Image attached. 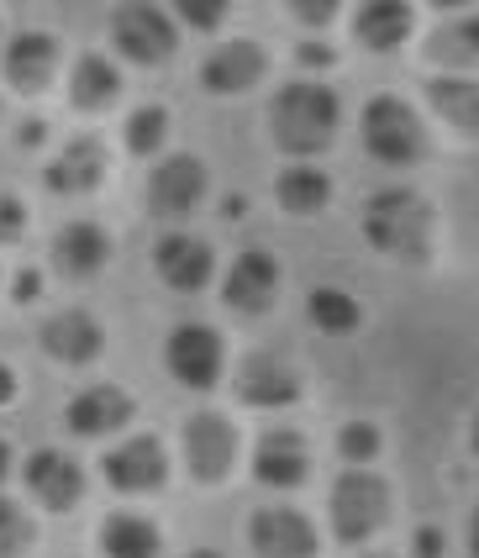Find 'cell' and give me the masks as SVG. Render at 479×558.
<instances>
[{
	"instance_id": "obj_33",
	"label": "cell",
	"mask_w": 479,
	"mask_h": 558,
	"mask_svg": "<svg viewBox=\"0 0 479 558\" xmlns=\"http://www.w3.org/2000/svg\"><path fill=\"white\" fill-rule=\"evenodd\" d=\"M174 11H180V22H191V27H200V32L222 27V16H226L222 0H174Z\"/></svg>"
},
{
	"instance_id": "obj_26",
	"label": "cell",
	"mask_w": 479,
	"mask_h": 558,
	"mask_svg": "<svg viewBox=\"0 0 479 558\" xmlns=\"http://www.w3.org/2000/svg\"><path fill=\"white\" fill-rule=\"evenodd\" d=\"M100 548H106V558H159L163 537L148 517L116 511V517H106V527H100Z\"/></svg>"
},
{
	"instance_id": "obj_4",
	"label": "cell",
	"mask_w": 479,
	"mask_h": 558,
	"mask_svg": "<svg viewBox=\"0 0 479 558\" xmlns=\"http://www.w3.org/2000/svg\"><path fill=\"white\" fill-rule=\"evenodd\" d=\"M358 132H364V148L380 158V163H416V158L427 154L421 117H416L401 95H374V100L364 106Z\"/></svg>"
},
{
	"instance_id": "obj_19",
	"label": "cell",
	"mask_w": 479,
	"mask_h": 558,
	"mask_svg": "<svg viewBox=\"0 0 479 558\" xmlns=\"http://www.w3.org/2000/svg\"><path fill=\"white\" fill-rule=\"evenodd\" d=\"M132 411H137V405H132L127 390L90 385V390H79V396L69 401L64 422H69V433H79V437H106V433H116V427H127Z\"/></svg>"
},
{
	"instance_id": "obj_14",
	"label": "cell",
	"mask_w": 479,
	"mask_h": 558,
	"mask_svg": "<svg viewBox=\"0 0 479 558\" xmlns=\"http://www.w3.org/2000/svg\"><path fill=\"white\" fill-rule=\"evenodd\" d=\"M27 490L42 511H69L74 500L85 496V469L74 464L59 448H37L27 459Z\"/></svg>"
},
{
	"instance_id": "obj_8",
	"label": "cell",
	"mask_w": 479,
	"mask_h": 558,
	"mask_svg": "<svg viewBox=\"0 0 479 558\" xmlns=\"http://www.w3.org/2000/svg\"><path fill=\"white\" fill-rule=\"evenodd\" d=\"M200 195H206V163H200V154H169L153 163V174H148V211L153 217L163 221L191 217L200 206Z\"/></svg>"
},
{
	"instance_id": "obj_10",
	"label": "cell",
	"mask_w": 479,
	"mask_h": 558,
	"mask_svg": "<svg viewBox=\"0 0 479 558\" xmlns=\"http://www.w3.org/2000/svg\"><path fill=\"white\" fill-rule=\"evenodd\" d=\"M258 558H317V522L295 506H263L248 522Z\"/></svg>"
},
{
	"instance_id": "obj_13",
	"label": "cell",
	"mask_w": 479,
	"mask_h": 558,
	"mask_svg": "<svg viewBox=\"0 0 479 558\" xmlns=\"http://www.w3.org/2000/svg\"><path fill=\"white\" fill-rule=\"evenodd\" d=\"M274 290H280V264H274V253L263 248L237 253V264L222 279V301L232 311H248V316L274 306Z\"/></svg>"
},
{
	"instance_id": "obj_15",
	"label": "cell",
	"mask_w": 479,
	"mask_h": 558,
	"mask_svg": "<svg viewBox=\"0 0 479 558\" xmlns=\"http://www.w3.org/2000/svg\"><path fill=\"white\" fill-rule=\"evenodd\" d=\"M254 474L263 485H274V490L306 485V480H311V448H306V437H295L290 427L263 433L254 448Z\"/></svg>"
},
{
	"instance_id": "obj_29",
	"label": "cell",
	"mask_w": 479,
	"mask_h": 558,
	"mask_svg": "<svg viewBox=\"0 0 479 558\" xmlns=\"http://www.w3.org/2000/svg\"><path fill=\"white\" fill-rule=\"evenodd\" d=\"M122 137H127V154H143V158L159 154L169 143V106H137V111H127Z\"/></svg>"
},
{
	"instance_id": "obj_3",
	"label": "cell",
	"mask_w": 479,
	"mask_h": 558,
	"mask_svg": "<svg viewBox=\"0 0 479 558\" xmlns=\"http://www.w3.org/2000/svg\"><path fill=\"white\" fill-rule=\"evenodd\" d=\"M390 485L369 469H348L332 480V496H327V517H332V532L337 543H369L374 532L390 522Z\"/></svg>"
},
{
	"instance_id": "obj_6",
	"label": "cell",
	"mask_w": 479,
	"mask_h": 558,
	"mask_svg": "<svg viewBox=\"0 0 479 558\" xmlns=\"http://www.w3.org/2000/svg\"><path fill=\"white\" fill-rule=\"evenodd\" d=\"M163 364L174 369V379H185L191 390H211L222 379V364H226V348H222V332L206 327V322H185L169 332V348H163Z\"/></svg>"
},
{
	"instance_id": "obj_2",
	"label": "cell",
	"mask_w": 479,
	"mask_h": 558,
	"mask_svg": "<svg viewBox=\"0 0 479 558\" xmlns=\"http://www.w3.org/2000/svg\"><path fill=\"white\" fill-rule=\"evenodd\" d=\"M364 238L401 264H421L432 253V201L406 185L374 190L364 201Z\"/></svg>"
},
{
	"instance_id": "obj_28",
	"label": "cell",
	"mask_w": 479,
	"mask_h": 558,
	"mask_svg": "<svg viewBox=\"0 0 479 558\" xmlns=\"http://www.w3.org/2000/svg\"><path fill=\"white\" fill-rule=\"evenodd\" d=\"M306 311H311V322H317L321 332H353L358 322H364V311L353 301L348 290H337V284H317L311 295H306Z\"/></svg>"
},
{
	"instance_id": "obj_9",
	"label": "cell",
	"mask_w": 479,
	"mask_h": 558,
	"mask_svg": "<svg viewBox=\"0 0 479 558\" xmlns=\"http://www.w3.org/2000/svg\"><path fill=\"white\" fill-rule=\"evenodd\" d=\"M100 469H106V485H111V490L148 496V490H159L163 474H169V453H163L159 437L137 433V437H127V442H116V448L100 459Z\"/></svg>"
},
{
	"instance_id": "obj_16",
	"label": "cell",
	"mask_w": 479,
	"mask_h": 558,
	"mask_svg": "<svg viewBox=\"0 0 479 558\" xmlns=\"http://www.w3.org/2000/svg\"><path fill=\"white\" fill-rule=\"evenodd\" d=\"M42 348L59 359V364H96L100 348H106V327H100L90 311H53L48 322H42Z\"/></svg>"
},
{
	"instance_id": "obj_31",
	"label": "cell",
	"mask_w": 479,
	"mask_h": 558,
	"mask_svg": "<svg viewBox=\"0 0 479 558\" xmlns=\"http://www.w3.org/2000/svg\"><path fill=\"white\" fill-rule=\"evenodd\" d=\"M384 448V437L374 422H348L343 433H337V453L348 459V464H374Z\"/></svg>"
},
{
	"instance_id": "obj_25",
	"label": "cell",
	"mask_w": 479,
	"mask_h": 558,
	"mask_svg": "<svg viewBox=\"0 0 479 558\" xmlns=\"http://www.w3.org/2000/svg\"><path fill=\"white\" fill-rule=\"evenodd\" d=\"M274 201H280V211L290 217H317L327 211V201H332V180L311 169V163H290L285 174L274 180Z\"/></svg>"
},
{
	"instance_id": "obj_21",
	"label": "cell",
	"mask_w": 479,
	"mask_h": 558,
	"mask_svg": "<svg viewBox=\"0 0 479 558\" xmlns=\"http://www.w3.org/2000/svg\"><path fill=\"white\" fill-rule=\"evenodd\" d=\"M412 32H416V11L406 0H369V5H358V16H353V37H358L369 53H395Z\"/></svg>"
},
{
	"instance_id": "obj_12",
	"label": "cell",
	"mask_w": 479,
	"mask_h": 558,
	"mask_svg": "<svg viewBox=\"0 0 479 558\" xmlns=\"http://www.w3.org/2000/svg\"><path fill=\"white\" fill-rule=\"evenodd\" d=\"M263 74H269V53L254 37H232V43H222L217 53H206V63H200V85L211 95H243L254 90Z\"/></svg>"
},
{
	"instance_id": "obj_24",
	"label": "cell",
	"mask_w": 479,
	"mask_h": 558,
	"mask_svg": "<svg viewBox=\"0 0 479 558\" xmlns=\"http://www.w3.org/2000/svg\"><path fill=\"white\" fill-rule=\"evenodd\" d=\"M427 100H432V111L453 132L479 137V80H469V74H438V80H427Z\"/></svg>"
},
{
	"instance_id": "obj_22",
	"label": "cell",
	"mask_w": 479,
	"mask_h": 558,
	"mask_svg": "<svg viewBox=\"0 0 479 558\" xmlns=\"http://www.w3.org/2000/svg\"><path fill=\"white\" fill-rule=\"evenodd\" d=\"M106 258H111V238H106V227L100 221H69L64 232L53 238V264L74 279H90L106 269Z\"/></svg>"
},
{
	"instance_id": "obj_43",
	"label": "cell",
	"mask_w": 479,
	"mask_h": 558,
	"mask_svg": "<svg viewBox=\"0 0 479 558\" xmlns=\"http://www.w3.org/2000/svg\"><path fill=\"white\" fill-rule=\"evenodd\" d=\"M185 558H222V554H211V548H195V554H185Z\"/></svg>"
},
{
	"instance_id": "obj_34",
	"label": "cell",
	"mask_w": 479,
	"mask_h": 558,
	"mask_svg": "<svg viewBox=\"0 0 479 558\" xmlns=\"http://www.w3.org/2000/svg\"><path fill=\"white\" fill-rule=\"evenodd\" d=\"M290 16L306 22V27H321V22L337 16V0H290Z\"/></svg>"
},
{
	"instance_id": "obj_37",
	"label": "cell",
	"mask_w": 479,
	"mask_h": 558,
	"mask_svg": "<svg viewBox=\"0 0 479 558\" xmlns=\"http://www.w3.org/2000/svg\"><path fill=\"white\" fill-rule=\"evenodd\" d=\"M42 137H48V122H42V117H27V122H22V143L33 148V143H42Z\"/></svg>"
},
{
	"instance_id": "obj_18",
	"label": "cell",
	"mask_w": 479,
	"mask_h": 558,
	"mask_svg": "<svg viewBox=\"0 0 479 558\" xmlns=\"http://www.w3.org/2000/svg\"><path fill=\"white\" fill-rule=\"evenodd\" d=\"M153 269L174 290H200L211 279V269H217V253L195 232H169V238H159V248H153Z\"/></svg>"
},
{
	"instance_id": "obj_42",
	"label": "cell",
	"mask_w": 479,
	"mask_h": 558,
	"mask_svg": "<svg viewBox=\"0 0 479 558\" xmlns=\"http://www.w3.org/2000/svg\"><path fill=\"white\" fill-rule=\"evenodd\" d=\"M469 442H475V453H479V411H475V422H469Z\"/></svg>"
},
{
	"instance_id": "obj_38",
	"label": "cell",
	"mask_w": 479,
	"mask_h": 558,
	"mask_svg": "<svg viewBox=\"0 0 479 558\" xmlns=\"http://www.w3.org/2000/svg\"><path fill=\"white\" fill-rule=\"evenodd\" d=\"M16 401V369L11 364H0V405Z\"/></svg>"
},
{
	"instance_id": "obj_11",
	"label": "cell",
	"mask_w": 479,
	"mask_h": 558,
	"mask_svg": "<svg viewBox=\"0 0 479 558\" xmlns=\"http://www.w3.org/2000/svg\"><path fill=\"white\" fill-rule=\"evenodd\" d=\"M237 401L258 405V411H280V405L300 401V369L285 364L280 353H248L237 364Z\"/></svg>"
},
{
	"instance_id": "obj_1",
	"label": "cell",
	"mask_w": 479,
	"mask_h": 558,
	"mask_svg": "<svg viewBox=\"0 0 479 558\" xmlns=\"http://www.w3.org/2000/svg\"><path fill=\"white\" fill-rule=\"evenodd\" d=\"M337 122H343V106L317 80H295L269 100V132L290 158H311L321 148H332Z\"/></svg>"
},
{
	"instance_id": "obj_36",
	"label": "cell",
	"mask_w": 479,
	"mask_h": 558,
	"mask_svg": "<svg viewBox=\"0 0 479 558\" xmlns=\"http://www.w3.org/2000/svg\"><path fill=\"white\" fill-rule=\"evenodd\" d=\"M412 554L416 558H443V532H438V527H416Z\"/></svg>"
},
{
	"instance_id": "obj_7",
	"label": "cell",
	"mask_w": 479,
	"mask_h": 558,
	"mask_svg": "<svg viewBox=\"0 0 479 558\" xmlns=\"http://www.w3.org/2000/svg\"><path fill=\"white\" fill-rule=\"evenodd\" d=\"M185 464L200 485H222L237 464V427L222 411H195L185 422Z\"/></svg>"
},
{
	"instance_id": "obj_39",
	"label": "cell",
	"mask_w": 479,
	"mask_h": 558,
	"mask_svg": "<svg viewBox=\"0 0 479 558\" xmlns=\"http://www.w3.org/2000/svg\"><path fill=\"white\" fill-rule=\"evenodd\" d=\"M300 63L321 69V63H332V48H317V43H306V48H300Z\"/></svg>"
},
{
	"instance_id": "obj_17",
	"label": "cell",
	"mask_w": 479,
	"mask_h": 558,
	"mask_svg": "<svg viewBox=\"0 0 479 558\" xmlns=\"http://www.w3.org/2000/svg\"><path fill=\"white\" fill-rule=\"evenodd\" d=\"M106 169H111L106 143H100L96 132H79V137H69L64 148L53 154L48 185L59 190V195H85V190H96L100 180H106Z\"/></svg>"
},
{
	"instance_id": "obj_32",
	"label": "cell",
	"mask_w": 479,
	"mask_h": 558,
	"mask_svg": "<svg viewBox=\"0 0 479 558\" xmlns=\"http://www.w3.org/2000/svg\"><path fill=\"white\" fill-rule=\"evenodd\" d=\"M22 232H27V201L0 190V243H22Z\"/></svg>"
},
{
	"instance_id": "obj_35",
	"label": "cell",
	"mask_w": 479,
	"mask_h": 558,
	"mask_svg": "<svg viewBox=\"0 0 479 558\" xmlns=\"http://www.w3.org/2000/svg\"><path fill=\"white\" fill-rule=\"evenodd\" d=\"M37 290H42V275H37V269H22L16 284H11V301H16V306H33Z\"/></svg>"
},
{
	"instance_id": "obj_20",
	"label": "cell",
	"mask_w": 479,
	"mask_h": 558,
	"mask_svg": "<svg viewBox=\"0 0 479 558\" xmlns=\"http://www.w3.org/2000/svg\"><path fill=\"white\" fill-rule=\"evenodd\" d=\"M53 74H59V43L48 32H22V37L5 43V80L22 95L48 90Z\"/></svg>"
},
{
	"instance_id": "obj_41",
	"label": "cell",
	"mask_w": 479,
	"mask_h": 558,
	"mask_svg": "<svg viewBox=\"0 0 479 558\" xmlns=\"http://www.w3.org/2000/svg\"><path fill=\"white\" fill-rule=\"evenodd\" d=\"M469 554L479 558V506H475V522H469Z\"/></svg>"
},
{
	"instance_id": "obj_5",
	"label": "cell",
	"mask_w": 479,
	"mask_h": 558,
	"mask_svg": "<svg viewBox=\"0 0 479 558\" xmlns=\"http://www.w3.org/2000/svg\"><path fill=\"white\" fill-rule=\"evenodd\" d=\"M111 43L116 53H127L132 63H163L180 48V32L169 22V11L148 5V0H132L111 11Z\"/></svg>"
},
{
	"instance_id": "obj_27",
	"label": "cell",
	"mask_w": 479,
	"mask_h": 558,
	"mask_svg": "<svg viewBox=\"0 0 479 558\" xmlns=\"http://www.w3.org/2000/svg\"><path fill=\"white\" fill-rule=\"evenodd\" d=\"M427 59L447 63V69H475L479 63V11L447 16L443 27L427 37Z\"/></svg>"
},
{
	"instance_id": "obj_40",
	"label": "cell",
	"mask_w": 479,
	"mask_h": 558,
	"mask_svg": "<svg viewBox=\"0 0 479 558\" xmlns=\"http://www.w3.org/2000/svg\"><path fill=\"white\" fill-rule=\"evenodd\" d=\"M5 474H11V442L0 437V480H5Z\"/></svg>"
},
{
	"instance_id": "obj_44",
	"label": "cell",
	"mask_w": 479,
	"mask_h": 558,
	"mask_svg": "<svg viewBox=\"0 0 479 558\" xmlns=\"http://www.w3.org/2000/svg\"><path fill=\"white\" fill-rule=\"evenodd\" d=\"M369 558H384V554H369Z\"/></svg>"
},
{
	"instance_id": "obj_30",
	"label": "cell",
	"mask_w": 479,
	"mask_h": 558,
	"mask_svg": "<svg viewBox=\"0 0 479 558\" xmlns=\"http://www.w3.org/2000/svg\"><path fill=\"white\" fill-rule=\"evenodd\" d=\"M33 517H27V506H16V500L0 496V558H22L33 548Z\"/></svg>"
},
{
	"instance_id": "obj_23",
	"label": "cell",
	"mask_w": 479,
	"mask_h": 558,
	"mask_svg": "<svg viewBox=\"0 0 479 558\" xmlns=\"http://www.w3.org/2000/svg\"><path fill=\"white\" fill-rule=\"evenodd\" d=\"M122 95V69L106 53H79L69 69V106L74 111H106Z\"/></svg>"
}]
</instances>
